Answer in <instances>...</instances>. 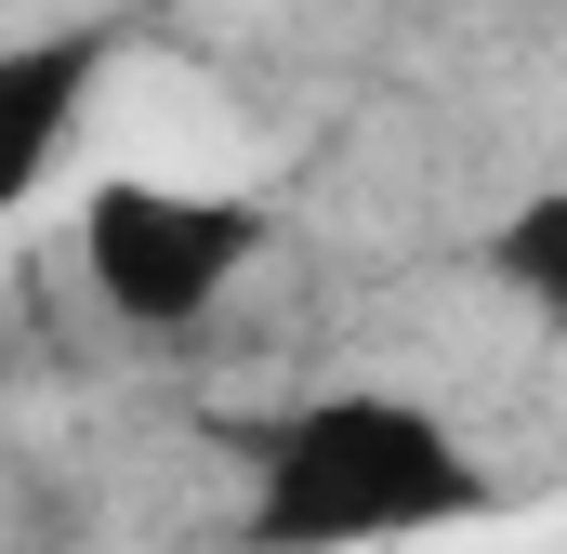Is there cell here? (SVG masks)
I'll list each match as a JSON object with an SVG mask.
<instances>
[{
	"label": "cell",
	"instance_id": "obj_1",
	"mask_svg": "<svg viewBox=\"0 0 567 554\" xmlns=\"http://www.w3.org/2000/svg\"><path fill=\"white\" fill-rule=\"evenodd\" d=\"M462 502H475V462L423 410H396V397H317L265 449L251 529L278 554H357V542H396V529H435Z\"/></svg>",
	"mask_w": 567,
	"mask_h": 554
},
{
	"label": "cell",
	"instance_id": "obj_2",
	"mask_svg": "<svg viewBox=\"0 0 567 554\" xmlns=\"http://www.w3.org/2000/svg\"><path fill=\"white\" fill-rule=\"evenodd\" d=\"M80 252H93V290H106L120 317L185 330V317H212L225 277L251 265V212L185 198V185H106L93 225H80Z\"/></svg>",
	"mask_w": 567,
	"mask_h": 554
},
{
	"label": "cell",
	"instance_id": "obj_3",
	"mask_svg": "<svg viewBox=\"0 0 567 554\" xmlns=\"http://www.w3.org/2000/svg\"><path fill=\"white\" fill-rule=\"evenodd\" d=\"M80 80H93V53L80 40H40V53H0V212L40 185V158L66 145L80 120Z\"/></svg>",
	"mask_w": 567,
	"mask_h": 554
},
{
	"label": "cell",
	"instance_id": "obj_4",
	"mask_svg": "<svg viewBox=\"0 0 567 554\" xmlns=\"http://www.w3.org/2000/svg\"><path fill=\"white\" fill-rule=\"evenodd\" d=\"M502 277H515L528 304H555V290H567V198H528V212H515V238H502Z\"/></svg>",
	"mask_w": 567,
	"mask_h": 554
}]
</instances>
